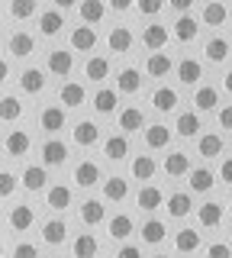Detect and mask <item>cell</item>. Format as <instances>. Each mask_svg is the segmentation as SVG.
I'll return each instance as SVG.
<instances>
[{
  "label": "cell",
  "instance_id": "6da1fadb",
  "mask_svg": "<svg viewBox=\"0 0 232 258\" xmlns=\"http://www.w3.org/2000/svg\"><path fill=\"white\" fill-rule=\"evenodd\" d=\"M58 100L65 103V110L84 107V100H87V87H84V84H78V81H65V84H61V91H58Z\"/></svg>",
  "mask_w": 232,
  "mask_h": 258
},
{
  "label": "cell",
  "instance_id": "7a4b0ae2",
  "mask_svg": "<svg viewBox=\"0 0 232 258\" xmlns=\"http://www.w3.org/2000/svg\"><path fill=\"white\" fill-rule=\"evenodd\" d=\"M65 161H68V145H65V142H58V139L42 142V165H45V168L65 165Z\"/></svg>",
  "mask_w": 232,
  "mask_h": 258
},
{
  "label": "cell",
  "instance_id": "3957f363",
  "mask_svg": "<svg viewBox=\"0 0 232 258\" xmlns=\"http://www.w3.org/2000/svg\"><path fill=\"white\" fill-rule=\"evenodd\" d=\"M142 45L148 48V52H158V48L168 45V26L162 23H151V26L142 29Z\"/></svg>",
  "mask_w": 232,
  "mask_h": 258
},
{
  "label": "cell",
  "instance_id": "277c9868",
  "mask_svg": "<svg viewBox=\"0 0 232 258\" xmlns=\"http://www.w3.org/2000/svg\"><path fill=\"white\" fill-rule=\"evenodd\" d=\"M197 32H200V23L194 20V16L181 13V16H178V23H174V29H171V36L178 39V42H194Z\"/></svg>",
  "mask_w": 232,
  "mask_h": 258
},
{
  "label": "cell",
  "instance_id": "5b68a950",
  "mask_svg": "<svg viewBox=\"0 0 232 258\" xmlns=\"http://www.w3.org/2000/svg\"><path fill=\"white\" fill-rule=\"evenodd\" d=\"M171 68H174L171 55L162 52V48H158V52H151L148 61H145V71H148L151 78H168V75H171Z\"/></svg>",
  "mask_w": 232,
  "mask_h": 258
},
{
  "label": "cell",
  "instance_id": "8992f818",
  "mask_svg": "<svg viewBox=\"0 0 232 258\" xmlns=\"http://www.w3.org/2000/svg\"><path fill=\"white\" fill-rule=\"evenodd\" d=\"M71 68H74V55L65 52V48H55V52H49V71L58 78H68Z\"/></svg>",
  "mask_w": 232,
  "mask_h": 258
},
{
  "label": "cell",
  "instance_id": "52a82bcc",
  "mask_svg": "<svg viewBox=\"0 0 232 258\" xmlns=\"http://www.w3.org/2000/svg\"><path fill=\"white\" fill-rule=\"evenodd\" d=\"M132 32L129 26H113L110 29V36H107V45H110V52H116V55H123V52H129L132 48Z\"/></svg>",
  "mask_w": 232,
  "mask_h": 258
},
{
  "label": "cell",
  "instance_id": "ba28073f",
  "mask_svg": "<svg viewBox=\"0 0 232 258\" xmlns=\"http://www.w3.org/2000/svg\"><path fill=\"white\" fill-rule=\"evenodd\" d=\"M7 48L13 52V58H29V55L36 52V39L29 36V32H13L10 42H7Z\"/></svg>",
  "mask_w": 232,
  "mask_h": 258
},
{
  "label": "cell",
  "instance_id": "9c48e42d",
  "mask_svg": "<svg viewBox=\"0 0 232 258\" xmlns=\"http://www.w3.org/2000/svg\"><path fill=\"white\" fill-rule=\"evenodd\" d=\"M94 45H97V32H94V26H78L74 32H71V48L74 52H94Z\"/></svg>",
  "mask_w": 232,
  "mask_h": 258
},
{
  "label": "cell",
  "instance_id": "30bf717a",
  "mask_svg": "<svg viewBox=\"0 0 232 258\" xmlns=\"http://www.w3.org/2000/svg\"><path fill=\"white\" fill-rule=\"evenodd\" d=\"M71 139L87 149V145H94V142L100 139V126H97V123H91V119H81V123L71 129Z\"/></svg>",
  "mask_w": 232,
  "mask_h": 258
},
{
  "label": "cell",
  "instance_id": "8fae6325",
  "mask_svg": "<svg viewBox=\"0 0 232 258\" xmlns=\"http://www.w3.org/2000/svg\"><path fill=\"white\" fill-rule=\"evenodd\" d=\"M10 226H13L17 232L33 229V226H36V210H33V207H26V204L13 207V210H10Z\"/></svg>",
  "mask_w": 232,
  "mask_h": 258
},
{
  "label": "cell",
  "instance_id": "7c38bea8",
  "mask_svg": "<svg viewBox=\"0 0 232 258\" xmlns=\"http://www.w3.org/2000/svg\"><path fill=\"white\" fill-rule=\"evenodd\" d=\"M103 197H107L110 204H119V200H126V197H129V181H126V177H119V174L107 177V184H103Z\"/></svg>",
  "mask_w": 232,
  "mask_h": 258
},
{
  "label": "cell",
  "instance_id": "4fadbf2b",
  "mask_svg": "<svg viewBox=\"0 0 232 258\" xmlns=\"http://www.w3.org/2000/svg\"><path fill=\"white\" fill-rule=\"evenodd\" d=\"M39 126H42L45 133L65 129V107H45L42 113H39Z\"/></svg>",
  "mask_w": 232,
  "mask_h": 258
},
{
  "label": "cell",
  "instance_id": "5bb4252c",
  "mask_svg": "<svg viewBox=\"0 0 232 258\" xmlns=\"http://www.w3.org/2000/svg\"><path fill=\"white\" fill-rule=\"evenodd\" d=\"M222 149H226V142H222L219 133H206V136H200V142H197V152L203 158H219Z\"/></svg>",
  "mask_w": 232,
  "mask_h": 258
},
{
  "label": "cell",
  "instance_id": "9a60e30c",
  "mask_svg": "<svg viewBox=\"0 0 232 258\" xmlns=\"http://www.w3.org/2000/svg\"><path fill=\"white\" fill-rule=\"evenodd\" d=\"M142 87V71L139 68H123L116 75V91L119 94H135Z\"/></svg>",
  "mask_w": 232,
  "mask_h": 258
},
{
  "label": "cell",
  "instance_id": "2e32d148",
  "mask_svg": "<svg viewBox=\"0 0 232 258\" xmlns=\"http://www.w3.org/2000/svg\"><path fill=\"white\" fill-rule=\"evenodd\" d=\"M190 171V155L187 152H171V155L165 158V174L168 177H184Z\"/></svg>",
  "mask_w": 232,
  "mask_h": 258
},
{
  "label": "cell",
  "instance_id": "e0dca14e",
  "mask_svg": "<svg viewBox=\"0 0 232 258\" xmlns=\"http://www.w3.org/2000/svg\"><path fill=\"white\" fill-rule=\"evenodd\" d=\"M4 145H7V152H10L13 158H20V155H26V152L33 149V139H29V133H23V129H13Z\"/></svg>",
  "mask_w": 232,
  "mask_h": 258
},
{
  "label": "cell",
  "instance_id": "ac0fdd59",
  "mask_svg": "<svg viewBox=\"0 0 232 258\" xmlns=\"http://www.w3.org/2000/svg\"><path fill=\"white\" fill-rule=\"evenodd\" d=\"M74 184L78 187H94V184H100V168L94 165V161H81V165L74 168Z\"/></svg>",
  "mask_w": 232,
  "mask_h": 258
},
{
  "label": "cell",
  "instance_id": "d6986e66",
  "mask_svg": "<svg viewBox=\"0 0 232 258\" xmlns=\"http://www.w3.org/2000/svg\"><path fill=\"white\" fill-rule=\"evenodd\" d=\"M20 181H23V187H26V190H33V194H36V190H42L45 184H49V174H45V168H42V165H29L26 171H23Z\"/></svg>",
  "mask_w": 232,
  "mask_h": 258
},
{
  "label": "cell",
  "instance_id": "ffe728a7",
  "mask_svg": "<svg viewBox=\"0 0 232 258\" xmlns=\"http://www.w3.org/2000/svg\"><path fill=\"white\" fill-rule=\"evenodd\" d=\"M203 55H206V61H213V64L226 61V58H229V42H226L222 36H213V39H206V45H203Z\"/></svg>",
  "mask_w": 232,
  "mask_h": 258
},
{
  "label": "cell",
  "instance_id": "44dd1931",
  "mask_svg": "<svg viewBox=\"0 0 232 258\" xmlns=\"http://www.w3.org/2000/svg\"><path fill=\"white\" fill-rule=\"evenodd\" d=\"M174 133L184 136V139H194V136L200 133V113H194V110L181 113V116H178V123H174Z\"/></svg>",
  "mask_w": 232,
  "mask_h": 258
},
{
  "label": "cell",
  "instance_id": "7402d4cb",
  "mask_svg": "<svg viewBox=\"0 0 232 258\" xmlns=\"http://www.w3.org/2000/svg\"><path fill=\"white\" fill-rule=\"evenodd\" d=\"M197 220H200V226L213 229V226H219V223H222V207L216 204V200H206L203 207H197Z\"/></svg>",
  "mask_w": 232,
  "mask_h": 258
},
{
  "label": "cell",
  "instance_id": "603a6c76",
  "mask_svg": "<svg viewBox=\"0 0 232 258\" xmlns=\"http://www.w3.org/2000/svg\"><path fill=\"white\" fill-rule=\"evenodd\" d=\"M65 239H68L65 220H49V223L42 226V242H45V245H61Z\"/></svg>",
  "mask_w": 232,
  "mask_h": 258
},
{
  "label": "cell",
  "instance_id": "cb8c5ba5",
  "mask_svg": "<svg viewBox=\"0 0 232 258\" xmlns=\"http://www.w3.org/2000/svg\"><path fill=\"white\" fill-rule=\"evenodd\" d=\"M135 204H139V210H148V213H151V210L165 207V194L148 184V187H142L139 194H135Z\"/></svg>",
  "mask_w": 232,
  "mask_h": 258
},
{
  "label": "cell",
  "instance_id": "d4e9b609",
  "mask_svg": "<svg viewBox=\"0 0 232 258\" xmlns=\"http://www.w3.org/2000/svg\"><path fill=\"white\" fill-rule=\"evenodd\" d=\"M200 78H203V64H200L197 58L178 61V81H181V84H197Z\"/></svg>",
  "mask_w": 232,
  "mask_h": 258
},
{
  "label": "cell",
  "instance_id": "484cf974",
  "mask_svg": "<svg viewBox=\"0 0 232 258\" xmlns=\"http://www.w3.org/2000/svg\"><path fill=\"white\" fill-rule=\"evenodd\" d=\"M187 174H190V190H194V194H206V190H213L216 174L210 171V168H194V171H187Z\"/></svg>",
  "mask_w": 232,
  "mask_h": 258
},
{
  "label": "cell",
  "instance_id": "4316f807",
  "mask_svg": "<svg viewBox=\"0 0 232 258\" xmlns=\"http://www.w3.org/2000/svg\"><path fill=\"white\" fill-rule=\"evenodd\" d=\"M61 26H65V16H61L58 10L39 13V32H42V36H58Z\"/></svg>",
  "mask_w": 232,
  "mask_h": 258
},
{
  "label": "cell",
  "instance_id": "83f0119b",
  "mask_svg": "<svg viewBox=\"0 0 232 258\" xmlns=\"http://www.w3.org/2000/svg\"><path fill=\"white\" fill-rule=\"evenodd\" d=\"M151 107L158 113H171L178 107V91H174V87H158V91L151 94Z\"/></svg>",
  "mask_w": 232,
  "mask_h": 258
},
{
  "label": "cell",
  "instance_id": "f1b7e54d",
  "mask_svg": "<svg viewBox=\"0 0 232 258\" xmlns=\"http://www.w3.org/2000/svg\"><path fill=\"white\" fill-rule=\"evenodd\" d=\"M142 126H145V116H142L139 107H126L119 113V129L123 133H142Z\"/></svg>",
  "mask_w": 232,
  "mask_h": 258
},
{
  "label": "cell",
  "instance_id": "f546056e",
  "mask_svg": "<svg viewBox=\"0 0 232 258\" xmlns=\"http://www.w3.org/2000/svg\"><path fill=\"white\" fill-rule=\"evenodd\" d=\"M190 210H194V200H190V194H171V197H168V216H174V220H184Z\"/></svg>",
  "mask_w": 232,
  "mask_h": 258
},
{
  "label": "cell",
  "instance_id": "4dcf8cb0",
  "mask_svg": "<svg viewBox=\"0 0 232 258\" xmlns=\"http://www.w3.org/2000/svg\"><path fill=\"white\" fill-rule=\"evenodd\" d=\"M20 87H23L26 94H42V91H45V75H42L39 68H26V71L20 75Z\"/></svg>",
  "mask_w": 232,
  "mask_h": 258
},
{
  "label": "cell",
  "instance_id": "1f68e13d",
  "mask_svg": "<svg viewBox=\"0 0 232 258\" xmlns=\"http://www.w3.org/2000/svg\"><path fill=\"white\" fill-rule=\"evenodd\" d=\"M84 75L91 81H107L110 78V58H103V55H91L84 64Z\"/></svg>",
  "mask_w": 232,
  "mask_h": 258
},
{
  "label": "cell",
  "instance_id": "d6a6232c",
  "mask_svg": "<svg viewBox=\"0 0 232 258\" xmlns=\"http://www.w3.org/2000/svg\"><path fill=\"white\" fill-rule=\"evenodd\" d=\"M103 216H107L103 200H84V204H81V220H84V226H97V223H103Z\"/></svg>",
  "mask_w": 232,
  "mask_h": 258
},
{
  "label": "cell",
  "instance_id": "836d02e7",
  "mask_svg": "<svg viewBox=\"0 0 232 258\" xmlns=\"http://www.w3.org/2000/svg\"><path fill=\"white\" fill-rule=\"evenodd\" d=\"M103 155L110 161H123L129 155V142H126V136H110L107 142H103Z\"/></svg>",
  "mask_w": 232,
  "mask_h": 258
},
{
  "label": "cell",
  "instance_id": "e575fe53",
  "mask_svg": "<svg viewBox=\"0 0 232 258\" xmlns=\"http://www.w3.org/2000/svg\"><path fill=\"white\" fill-rule=\"evenodd\" d=\"M107 229H110V236H113V239H119V242H123V239H129V236H132V229H135V226H132V216H126V213H116L113 220L107 223Z\"/></svg>",
  "mask_w": 232,
  "mask_h": 258
},
{
  "label": "cell",
  "instance_id": "d590c367",
  "mask_svg": "<svg viewBox=\"0 0 232 258\" xmlns=\"http://www.w3.org/2000/svg\"><path fill=\"white\" fill-rule=\"evenodd\" d=\"M168 142H171V129H168V126L155 123V126L145 129V145H148V149H168Z\"/></svg>",
  "mask_w": 232,
  "mask_h": 258
},
{
  "label": "cell",
  "instance_id": "8d00e7d4",
  "mask_svg": "<svg viewBox=\"0 0 232 258\" xmlns=\"http://www.w3.org/2000/svg\"><path fill=\"white\" fill-rule=\"evenodd\" d=\"M216 103H219V91H216V87H200L194 94L197 113H210V110H216Z\"/></svg>",
  "mask_w": 232,
  "mask_h": 258
},
{
  "label": "cell",
  "instance_id": "74e56055",
  "mask_svg": "<svg viewBox=\"0 0 232 258\" xmlns=\"http://www.w3.org/2000/svg\"><path fill=\"white\" fill-rule=\"evenodd\" d=\"M20 116H23L20 97H13V94L0 97V119H4V123H13V119H20Z\"/></svg>",
  "mask_w": 232,
  "mask_h": 258
},
{
  "label": "cell",
  "instance_id": "f35d334b",
  "mask_svg": "<svg viewBox=\"0 0 232 258\" xmlns=\"http://www.w3.org/2000/svg\"><path fill=\"white\" fill-rule=\"evenodd\" d=\"M165 232H168V226L162 220H145V223H142V242H148V245L165 242Z\"/></svg>",
  "mask_w": 232,
  "mask_h": 258
},
{
  "label": "cell",
  "instance_id": "ab89813d",
  "mask_svg": "<svg viewBox=\"0 0 232 258\" xmlns=\"http://www.w3.org/2000/svg\"><path fill=\"white\" fill-rule=\"evenodd\" d=\"M94 110L103 113V116L116 110V91H113V87H100V91L94 94Z\"/></svg>",
  "mask_w": 232,
  "mask_h": 258
},
{
  "label": "cell",
  "instance_id": "60d3db41",
  "mask_svg": "<svg viewBox=\"0 0 232 258\" xmlns=\"http://www.w3.org/2000/svg\"><path fill=\"white\" fill-rule=\"evenodd\" d=\"M226 20H229V10H226V4H219V0L206 4V10H203V23H206V26H222Z\"/></svg>",
  "mask_w": 232,
  "mask_h": 258
},
{
  "label": "cell",
  "instance_id": "b9f144b4",
  "mask_svg": "<svg viewBox=\"0 0 232 258\" xmlns=\"http://www.w3.org/2000/svg\"><path fill=\"white\" fill-rule=\"evenodd\" d=\"M132 177H135V181H151V177H155V158H151V155H139L132 161Z\"/></svg>",
  "mask_w": 232,
  "mask_h": 258
},
{
  "label": "cell",
  "instance_id": "7bdbcfd3",
  "mask_svg": "<svg viewBox=\"0 0 232 258\" xmlns=\"http://www.w3.org/2000/svg\"><path fill=\"white\" fill-rule=\"evenodd\" d=\"M97 239L91 236V232H81V236L74 239V245H71V252H74L78 258H91V255H97Z\"/></svg>",
  "mask_w": 232,
  "mask_h": 258
},
{
  "label": "cell",
  "instance_id": "ee69618b",
  "mask_svg": "<svg viewBox=\"0 0 232 258\" xmlns=\"http://www.w3.org/2000/svg\"><path fill=\"white\" fill-rule=\"evenodd\" d=\"M103 13H107V7H103V0H84L81 4V20L87 26H94V23L103 20Z\"/></svg>",
  "mask_w": 232,
  "mask_h": 258
},
{
  "label": "cell",
  "instance_id": "f6af8a7d",
  "mask_svg": "<svg viewBox=\"0 0 232 258\" xmlns=\"http://www.w3.org/2000/svg\"><path fill=\"white\" fill-rule=\"evenodd\" d=\"M45 204H49L52 210H65V207L71 204V187H65V184H55V187H49Z\"/></svg>",
  "mask_w": 232,
  "mask_h": 258
},
{
  "label": "cell",
  "instance_id": "bcb514c9",
  "mask_svg": "<svg viewBox=\"0 0 232 258\" xmlns=\"http://www.w3.org/2000/svg\"><path fill=\"white\" fill-rule=\"evenodd\" d=\"M174 248H178V252H197V248H200V232L181 229L178 239H174Z\"/></svg>",
  "mask_w": 232,
  "mask_h": 258
},
{
  "label": "cell",
  "instance_id": "7dc6e473",
  "mask_svg": "<svg viewBox=\"0 0 232 258\" xmlns=\"http://www.w3.org/2000/svg\"><path fill=\"white\" fill-rule=\"evenodd\" d=\"M36 13V0H10V16L13 20H29Z\"/></svg>",
  "mask_w": 232,
  "mask_h": 258
},
{
  "label": "cell",
  "instance_id": "c3c4849f",
  "mask_svg": "<svg viewBox=\"0 0 232 258\" xmlns=\"http://www.w3.org/2000/svg\"><path fill=\"white\" fill-rule=\"evenodd\" d=\"M135 7H139L142 16H155V13H162L165 0H135Z\"/></svg>",
  "mask_w": 232,
  "mask_h": 258
},
{
  "label": "cell",
  "instance_id": "681fc988",
  "mask_svg": "<svg viewBox=\"0 0 232 258\" xmlns=\"http://www.w3.org/2000/svg\"><path fill=\"white\" fill-rule=\"evenodd\" d=\"M13 190H17V177L10 171H0V197H10Z\"/></svg>",
  "mask_w": 232,
  "mask_h": 258
},
{
  "label": "cell",
  "instance_id": "f907efd6",
  "mask_svg": "<svg viewBox=\"0 0 232 258\" xmlns=\"http://www.w3.org/2000/svg\"><path fill=\"white\" fill-rule=\"evenodd\" d=\"M206 255H210V258H229V255H232V248L226 245V242H213V245L206 248Z\"/></svg>",
  "mask_w": 232,
  "mask_h": 258
},
{
  "label": "cell",
  "instance_id": "816d5d0a",
  "mask_svg": "<svg viewBox=\"0 0 232 258\" xmlns=\"http://www.w3.org/2000/svg\"><path fill=\"white\" fill-rule=\"evenodd\" d=\"M219 181L222 184H232V155L219 161Z\"/></svg>",
  "mask_w": 232,
  "mask_h": 258
},
{
  "label": "cell",
  "instance_id": "f5cc1de1",
  "mask_svg": "<svg viewBox=\"0 0 232 258\" xmlns=\"http://www.w3.org/2000/svg\"><path fill=\"white\" fill-rule=\"evenodd\" d=\"M219 129H232V103L219 110Z\"/></svg>",
  "mask_w": 232,
  "mask_h": 258
},
{
  "label": "cell",
  "instance_id": "db71d44e",
  "mask_svg": "<svg viewBox=\"0 0 232 258\" xmlns=\"http://www.w3.org/2000/svg\"><path fill=\"white\" fill-rule=\"evenodd\" d=\"M13 255H20V258H29V255H36V245H29V242H20V245L13 248Z\"/></svg>",
  "mask_w": 232,
  "mask_h": 258
},
{
  "label": "cell",
  "instance_id": "11a10c76",
  "mask_svg": "<svg viewBox=\"0 0 232 258\" xmlns=\"http://www.w3.org/2000/svg\"><path fill=\"white\" fill-rule=\"evenodd\" d=\"M132 4H135V0H110V7H113L116 13H126V10H129Z\"/></svg>",
  "mask_w": 232,
  "mask_h": 258
},
{
  "label": "cell",
  "instance_id": "9f6ffc18",
  "mask_svg": "<svg viewBox=\"0 0 232 258\" xmlns=\"http://www.w3.org/2000/svg\"><path fill=\"white\" fill-rule=\"evenodd\" d=\"M168 4L174 7V10H181V13H187L190 7H194V0H168Z\"/></svg>",
  "mask_w": 232,
  "mask_h": 258
},
{
  "label": "cell",
  "instance_id": "6f0895ef",
  "mask_svg": "<svg viewBox=\"0 0 232 258\" xmlns=\"http://www.w3.org/2000/svg\"><path fill=\"white\" fill-rule=\"evenodd\" d=\"M139 252H142L139 245H123V248H119V255H123V258H135Z\"/></svg>",
  "mask_w": 232,
  "mask_h": 258
},
{
  "label": "cell",
  "instance_id": "680465c9",
  "mask_svg": "<svg viewBox=\"0 0 232 258\" xmlns=\"http://www.w3.org/2000/svg\"><path fill=\"white\" fill-rule=\"evenodd\" d=\"M10 78V64H7V58H0V84Z\"/></svg>",
  "mask_w": 232,
  "mask_h": 258
},
{
  "label": "cell",
  "instance_id": "91938a15",
  "mask_svg": "<svg viewBox=\"0 0 232 258\" xmlns=\"http://www.w3.org/2000/svg\"><path fill=\"white\" fill-rule=\"evenodd\" d=\"M78 0H55V7H61V10H68V7H74Z\"/></svg>",
  "mask_w": 232,
  "mask_h": 258
},
{
  "label": "cell",
  "instance_id": "94428289",
  "mask_svg": "<svg viewBox=\"0 0 232 258\" xmlns=\"http://www.w3.org/2000/svg\"><path fill=\"white\" fill-rule=\"evenodd\" d=\"M222 87H226V94H232V71L226 75V81H222Z\"/></svg>",
  "mask_w": 232,
  "mask_h": 258
},
{
  "label": "cell",
  "instance_id": "6125c7cd",
  "mask_svg": "<svg viewBox=\"0 0 232 258\" xmlns=\"http://www.w3.org/2000/svg\"><path fill=\"white\" fill-rule=\"evenodd\" d=\"M229 213H232V200H229Z\"/></svg>",
  "mask_w": 232,
  "mask_h": 258
},
{
  "label": "cell",
  "instance_id": "be15d7a7",
  "mask_svg": "<svg viewBox=\"0 0 232 258\" xmlns=\"http://www.w3.org/2000/svg\"><path fill=\"white\" fill-rule=\"evenodd\" d=\"M0 255H4V245H0Z\"/></svg>",
  "mask_w": 232,
  "mask_h": 258
}]
</instances>
